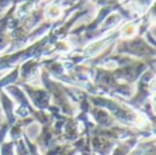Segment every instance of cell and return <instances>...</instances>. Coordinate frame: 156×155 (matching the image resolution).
<instances>
[{
	"label": "cell",
	"instance_id": "cell-1",
	"mask_svg": "<svg viewBox=\"0 0 156 155\" xmlns=\"http://www.w3.org/2000/svg\"><path fill=\"white\" fill-rule=\"evenodd\" d=\"M125 34H132L133 32H134V29H133V26H127V27H125Z\"/></svg>",
	"mask_w": 156,
	"mask_h": 155
}]
</instances>
